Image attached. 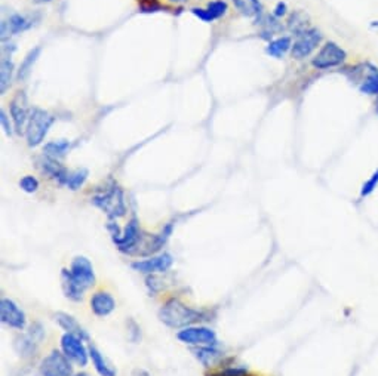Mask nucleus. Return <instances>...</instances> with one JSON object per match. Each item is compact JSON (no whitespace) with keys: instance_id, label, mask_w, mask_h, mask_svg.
Wrapping results in <instances>:
<instances>
[{"instance_id":"obj_33","label":"nucleus","mask_w":378,"mask_h":376,"mask_svg":"<svg viewBox=\"0 0 378 376\" xmlns=\"http://www.w3.org/2000/svg\"><path fill=\"white\" fill-rule=\"evenodd\" d=\"M20 187L25 193H36L37 188H39V181L31 177V175H25L20 181Z\"/></svg>"},{"instance_id":"obj_25","label":"nucleus","mask_w":378,"mask_h":376,"mask_svg":"<svg viewBox=\"0 0 378 376\" xmlns=\"http://www.w3.org/2000/svg\"><path fill=\"white\" fill-rule=\"evenodd\" d=\"M70 143L67 140H59V141H50L48 144H45L43 147V153L46 157L54 159V160H59L64 157L69 150H70Z\"/></svg>"},{"instance_id":"obj_20","label":"nucleus","mask_w":378,"mask_h":376,"mask_svg":"<svg viewBox=\"0 0 378 376\" xmlns=\"http://www.w3.org/2000/svg\"><path fill=\"white\" fill-rule=\"evenodd\" d=\"M195 356L205 368L220 366L224 360V353L216 347H199L195 349Z\"/></svg>"},{"instance_id":"obj_28","label":"nucleus","mask_w":378,"mask_h":376,"mask_svg":"<svg viewBox=\"0 0 378 376\" xmlns=\"http://www.w3.org/2000/svg\"><path fill=\"white\" fill-rule=\"evenodd\" d=\"M39 55H41V48L37 46V48L31 49V51L27 54V57L24 58V61L21 62V67L18 70V79L20 80H25L30 76L34 62L37 61V58H39Z\"/></svg>"},{"instance_id":"obj_7","label":"nucleus","mask_w":378,"mask_h":376,"mask_svg":"<svg viewBox=\"0 0 378 376\" xmlns=\"http://www.w3.org/2000/svg\"><path fill=\"white\" fill-rule=\"evenodd\" d=\"M176 338L188 345L216 347L218 344L217 333L209 328H204V326H190V328L181 329L176 333Z\"/></svg>"},{"instance_id":"obj_23","label":"nucleus","mask_w":378,"mask_h":376,"mask_svg":"<svg viewBox=\"0 0 378 376\" xmlns=\"http://www.w3.org/2000/svg\"><path fill=\"white\" fill-rule=\"evenodd\" d=\"M291 49H293L291 37L281 36V37H277V39L270 41V43L266 48V54L276 59H281L282 57H285L289 51H291Z\"/></svg>"},{"instance_id":"obj_27","label":"nucleus","mask_w":378,"mask_h":376,"mask_svg":"<svg viewBox=\"0 0 378 376\" xmlns=\"http://www.w3.org/2000/svg\"><path fill=\"white\" fill-rule=\"evenodd\" d=\"M277 20L279 18H276L274 15H264V14H261L257 18V22L262 27V34H267L266 39H270L273 34H276L277 31H281L284 29L282 24Z\"/></svg>"},{"instance_id":"obj_32","label":"nucleus","mask_w":378,"mask_h":376,"mask_svg":"<svg viewBox=\"0 0 378 376\" xmlns=\"http://www.w3.org/2000/svg\"><path fill=\"white\" fill-rule=\"evenodd\" d=\"M378 187V168L372 172L371 177L363 182L362 188H360V196L362 197H368L371 196L374 191H375V188Z\"/></svg>"},{"instance_id":"obj_37","label":"nucleus","mask_w":378,"mask_h":376,"mask_svg":"<svg viewBox=\"0 0 378 376\" xmlns=\"http://www.w3.org/2000/svg\"><path fill=\"white\" fill-rule=\"evenodd\" d=\"M132 376H151V375L144 369H134Z\"/></svg>"},{"instance_id":"obj_30","label":"nucleus","mask_w":378,"mask_h":376,"mask_svg":"<svg viewBox=\"0 0 378 376\" xmlns=\"http://www.w3.org/2000/svg\"><path fill=\"white\" fill-rule=\"evenodd\" d=\"M359 91L365 95H378V68L374 70L367 79L360 82Z\"/></svg>"},{"instance_id":"obj_21","label":"nucleus","mask_w":378,"mask_h":376,"mask_svg":"<svg viewBox=\"0 0 378 376\" xmlns=\"http://www.w3.org/2000/svg\"><path fill=\"white\" fill-rule=\"evenodd\" d=\"M42 171L48 175V177H50L52 180L58 181V184H61V185H66L67 184L69 173L70 172L64 166L59 165L58 160L46 157L42 161Z\"/></svg>"},{"instance_id":"obj_8","label":"nucleus","mask_w":378,"mask_h":376,"mask_svg":"<svg viewBox=\"0 0 378 376\" xmlns=\"http://www.w3.org/2000/svg\"><path fill=\"white\" fill-rule=\"evenodd\" d=\"M71 360L58 349H52L42 360L41 373L42 376H73Z\"/></svg>"},{"instance_id":"obj_38","label":"nucleus","mask_w":378,"mask_h":376,"mask_svg":"<svg viewBox=\"0 0 378 376\" xmlns=\"http://www.w3.org/2000/svg\"><path fill=\"white\" fill-rule=\"evenodd\" d=\"M370 29L378 34V20H374L370 22Z\"/></svg>"},{"instance_id":"obj_36","label":"nucleus","mask_w":378,"mask_h":376,"mask_svg":"<svg viewBox=\"0 0 378 376\" xmlns=\"http://www.w3.org/2000/svg\"><path fill=\"white\" fill-rule=\"evenodd\" d=\"M288 14V5L285 3V2H279V3H277L276 6H274V9H273V15L276 17V18H282V17H285Z\"/></svg>"},{"instance_id":"obj_17","label":"nucleus","mask_w":378,"mask_h":376,"mask_svg":"<svg viewBox=\"0 0 378 376\" xmlns=\"http://www.w3.org/2000/svg\"><path fill=\"white\" fill-rule=\"evenodd\" d=\"M116 308V301L108 292H97L91 298V310L98 317L110 316Z\"/></svg>"},{"instance_id":"obj_9","label":"nucleus","mask_w":378,"mask_h":376,"mask_svg":"<svg viewBox=\"0 0 378 376\" xmlns=\"http://www.w3.org/2000/svg\"><path fill=\"white\" fill-rule=\"evenodd\" d=\"M322 42V33L318 29H307L297 36V41L293 43L291 54L295 59H304L310 57Z\"/></svg>"},{"instance_id":"obj_15","label":"nucleus","mask_w":378,"mask_h":376,"mask_svg":"<svg viewBox=\"0 0 378 376\" xmlns=\"http://www.w3.org/2000/svg\"><path fill=\"white\" fill-rule=\"evenodd\" d=\"M227 10H229V5H227L225 0H214V2H211L205 9L193 8L192 14L204 22H212L224 17L227 14Z\"/></svg>"},{"instance_id":"obj_1","label":"nucleus","mask_w":378,"mask_h":376,"mask_svg":"<svg viewBox=\"0 0 378 376\" xmlns=\"http://www.w3.org/2000/svg\"><path fill=\"white\" fill-rule=\"evenodd\" d=\"M159 320L172 329H186L193 324L208 320L205 311L187 307L180 299L172 298L167 301L159 310Z\"/></svg>"},{"instance_id":"obj_14","label":"nucleus","mask_w":378,"mask_h":376,"mask_svg":"<svg viewBox=\"0 0 378 376\" xmlns=\"http://www.w3.org/2000/svg\"><path fill=\"white\" fill-rule=\"evenodd\" d=\"M61 286H62V292H64L66 298H69L70 301L79 303V301L83 299L86 289L74 279V275L67 268H62L61 271Z\"/></svg>"},{"instance_id":"obj_22","label":"nucleus","mask_w":378,"mask_h":376,"mask_svg":"<svg viewBox=\"0 0 378 376\" xmlns=\"http://www.w3.org/2000/svg\"><path fill=\"white\" fill-rule=\"evenodd\" d=\"M90 357L99 376H116V369L111 366V363L104 357V354L101 353L97 347L90 345Z\"/></svg>"},{"instance_id":"obj_29","label":"nucleus","mask_w":378,"mask_h":376,"mask_svg":"<svg viewBox=\"0 0 378 376\" xmlns=\"http://www.w3.org/2000/svg\"><path fill=\"white\" fill-rule=\"evenodd\" d=\"M0 85H2V94L6 92L8 86L10 85L12 76H14V62L9 58H2V67H0Z\"/></svg>"},{"instance_id":"obj_12","label":"nucleus","mask_w":378,"mask_h":376,"mask_svg":"<svg viewBox=\"0 0 378 376\" xmlns=\"http://www.w3.org/2000/svg\"><path fill=\"white\" fill-rule=\"evenodd\" d=\"M70 271L74 275V279L78 280L85 289H90L95 284V273L91 261L86 256H76L71 261Z\"/></svg>"},{"instance_id":"obj_5","label":"nucleus","mask_w":378,"mask_h":376,"mask_svg":"<svg viewBox=\"0 0 378 376\" xmlns=\"http://www.w3.org/2000/svg\"><path fill=\"white\" fill-rule=\"evenodd\" d=\"M141 237H143V231L140 229V221L136 219V217H132L130 222L126 224L125 230L120 231V234L111 237V239L120 252L126 255H132L135 247L138 246V243H140Z\"/></svg>"},{"instance_id":"obj_19","label":"nucleus","mask_w":378,"mask_h":376,"mask_svg":"<svg viewBox=\"0 0 378 376\" xmlns=\"http://www.w3.org/2000/svg\"><path fill=\"white\" fill-rule=\"evenodd\" d=\"M55 321L58 323L59 328L64 329L67 333H73L76 336L82 338V340H90V335H88V332L85 331L83 326L78 320H76L73 316L67 314V312L58 311L55 314Z\"/></svg>"},{"instance_id":"obj_4","label":"nucleus","mask_w":378,"mask_h":376,"mask_svg":"<svg viewBox=\"0 0 378 376\" xmlns=\"http://www.w3.org/2000/svg\"><path fill=\"white\" fill-rule=\"evenodd\" d=\"M347 59V52L335 42H326L321 51L313 57L312 66L318 70H328L342 66Z\"/></svg>"},{"instance_id":"obj_35","label":"nucleus","mask_w":378,"mask_h":376,"mask_svg":"<svg viewBox=\"0 0 378 376\" xmlns=\"http://www.w3.org/2000/svg\"><path fill=\"white\" fill-rule=\"evenodd\" d=\"M0 122H2V128H4L5 133L10 136L12 135V126H10V122H9V117H8L5 110L0 111Z\"/></svg>"},{"instance_id":"obj_18","label":"nucleus","mask_w":378,"mask_h":376,"mask_svg":"<svg viewBox=\"0 0 378 376\" xmlns=\"http://www.w3.org/2000/svg\"><path fill=\"white\" fill-rule=\"evenodd\" d=\"M33 27V18L21 14L10 15L8 21L2 22V39L5 41L6 34H20Z\"/></svg>"},{"instance_id":"obj_39","label":"nucleus","mask_w":378,"mask_h":376,"mask_svg":"<svg viewBox=\"0 0 378 376\" xmlns=\"http://www.w3.org/2000/svg\"><path fill=\"white\" fill-rule=\"evenodd\" d=\"M171 2H174V3H183V2H187V0H171Z\"/></svg>"},{"instance_id":"obj_41","label":"nucleus","mask_w":378,"mask_h":376,"mask_svg":"<svg viewBox=\"0 0 378 376\" xmlns=\"http://www.w3.org/2000/svg\"><path fill=\"white\" fill-rule=\"evenodd\" d=\"M39 2H42V3H43V2H50V0H39Z\"/></svg>"},{"instance_id":"obj_13","label":"nucleus","mask_w":378,"mask_h":376,"mask_svg":"<svg viewBox=\"0 0 378 376\" xmlns=\"http://www.w3.org/2000/svg\"><path fill=\"white\" fill-rule=\"evenodd\" d=\"M9 111H10L12 122H14L15 131L21 133L25 129V126H27V122L30 117V113L27 110V99H25L24 92H20L14 101L10 103Z\"/></svg>"},{"instance_id":"obj_2","label":"nucleus","mask_w":378,"mask_h":376,"mask_svg":"<svg viewBox=\"0 0 378 376\" xmlns=\"http://www.w3.org/2000/svg\"><path fill=\"white\" fill-rule=\"evenodd\" d=\"M55 122L54 116H50L48 111L42 108H33L30 111V117L25 126V138H27V144L30 147H37L43 143L48 131Z\"/></svg>"},{"instance_id":"obj_16","label":"nucleus","mask_w":378,"mask_h":376,"mask_svg":"<svg viewBox=\"0 0 378 376\" xmlns=\"http://www.w3.org/2000/svg\"><path fill=\"white\" fill-rule=\"evenodd\" d=\"M43 336H45V332L41 323H33L30 326L27 335L21 336V340L17 341V345H20V353L31 354L36 349V347L39 345L41 341L43 340Z\"/></svg>"},{"instance_id":"obj_11","label":"nucleus","mask_w":378,"mask_h":376,"mask_svg":"<svg viewBox=\"0 0 378 376\" xmlns=\"http://www.w3.org/2000/svg\"><path fill=\"white\" fill-rule=\"evenodd\" d=\"M0 319H2L4 324L17 331H24L25 326H27L25 312L14 303V301L8 298H4L0 301Z\"/></svg>"},{"instance_id":"obj_31","label":"nucleus","mask_w":378,"mask_h":376,"mask_svg":"<svg viewBox=\"0 0 378 376\" xmlns=\"http://www.w3.org/2000/svg\"><path fill=\"white\" fill-rule=\"evenodd\" d=\"M88 175H90V173H88L86 169H76V171L69 173V180H67L66 185L73 191L79 190V188L85 184Z\"/></svg>"},{"instance_id":"obj_3","label":"nucleus","mask_w":378,"mask_h":376,"mask_svg":"<svg viewBox=\"0 0 378 376\" xmlns=\"http://www.w3.org/2000/svg\"><path fill=\"white\" fill-rule=\"evenodd\" d=\"M92 203L104 212V214L110 219H116L122 218L126 215V203H125V197L122 188L118 187L116 184H113L107 191L103 194H98L92 198Z\"/></svg>"},{"instance_id":"obj_40","label":"nucleus","mask_w":378,"mask_h":376,"mask_svg":"<svg viewBox=\"0 0 378 376\" xmlns=\"http://www.w3.org/2000/svg\"><path fill=\"white\" fill-rule=\"evenodd\" d=\"M73 376H90V375H88V373H76Z\"/></svg>"},{"instance_id":"obj_10","label":"nucleus","mask_w":378,"mask_h":376,"mask_svg":"<svg viewBox=\"0 0 378 376\" xmlns=\"http://www.w3.org/2000/svg\"><path fill=\"white\" fill-rule=\"evenodd\" d=\"M174 264V258L171 254H160L158 256H150L147 259H138L131 264V268L141 273V274H156V273H167Z\"/></svg>"},{"instance_id":"obj_34","label":"nucleus","mask_w":378,"mask_h":376,"mask_svg":"<svg viewBox=\"0 0 378 376\" xmlns=\"http://www.w3.org/2000/svg\"><path fill=\"white\" fill-rule=\"evenodd\" d=\"M208 376H251V375L245 368H229V369H224L220 373L208 375Z\"/></svg>"},{"instance_id":"obj_24","label":"nucleus","mask_w":378,"mask_h":376,"mask_svg":"<svg viewBox=\"0 0 378 376\" xmlns=\"http://www.w3.org/2000/svg\"><path fill=\"white\" fill-rule=\"evenodd\" d=\"M233 5L248 18H258L262 14V3L260 0H233Z\"/></svg>"},{"instance_id":"obj_6","label":"nucleus","mask_w":378,"mask_h":376,"mask_svg":"<svg viewBox=\"0 0 378 376\" xmlns=\"http://www.w3.org/2000/svg\"><path fill=\"white\" fill-rule=\"evenodd\" d=\"M61 349L73 363L83 368L90 361V348H86L83 340L73 333H64L61 336Z\"/></svg>"},{"instance_id":"obj_26","label":"nucleus","mask_w":378,"mask_h":376,"mask_svg":"<svg viewBox=\"0 0 378 376\" xmlns=\"http://www.w3.org/2000/svg\"><path fill=\"white\" fill-rule=\"evenodd\" d=\"M288 29L291 30L295 36L306 31L309 27V15L302 10H294L288 18Z\"/></svg>"}]
</instances>
